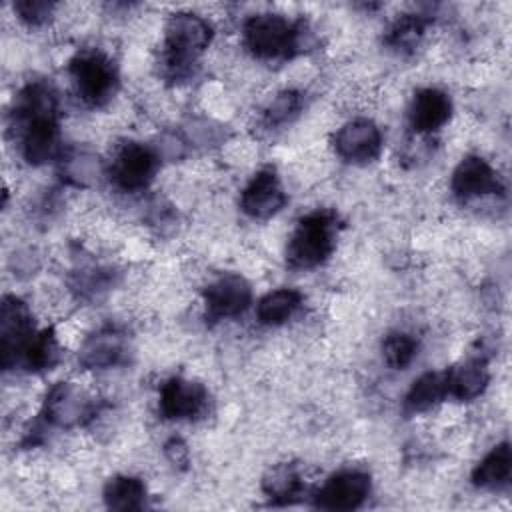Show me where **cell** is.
I'll list each match as a JSON object with an SVG mask.
<instances>
[{
    "instance_id": "1",
    "label": "cell",
    "mask_w": 512,
    "mask_h": 512,
    "mask_svg": "<svg viewBox=\"0 0 512 512\" xmlns=\"http://www.w3.org/2000/svg\"><path fill=\"white\" fill-rule=\"evenodd\" d=\"M22 128V154L28 164L42 166L58 152L56 96L46 84L26 86L14 110Z\"/></svg>"
},
{
    "instance_id": "2",
    "label": "cell",
    "mask_w": 512,
    "mask_h": 512,
    "mask_svg": "<svg viewBox=\"0 0 512 512\" xmlns=\"http://www.w3.org/2000/svg\"><path fill=\"white\" fill-rule=\"evenodd\" d=\"M304 26L280 14H256L244 24L246 48L264 60L290 58L304 48Z\"/></svg>"
},
{
    "instance_id": "3",
    "label": "cell",
    "mask_w": 512,
    "mask_h": 512,
    "mask_svg": "<svg viewBox=\"0 0 512 512\" xmlns=\"http://www.w3.org/2000/svg\"><path fill=\"white\" fill-rule=\"evenodd\" d=\"M336 216L330 212H312L300 218L286 246V262L296 270H310L328 260L334 250Z\"/></svg>"
},
{
    "instance_id": "4",
    "label": "cell",
    "mask_w": 512,
    "mask_h": 512,
    "mask_svg": "<svg viewBox=\"0 0 512 512\" xmlns=\"http://www.w3.org/2000/svg\"><path fill=\"white\" fill-rule=\"evenodd\" d=\"M166 66L176 74H184L194 58L202 54L210 40H212V28L210 24L192 12H178L172 14L166 22Z\"/></svg>"
},
{
    "instance_id": "5",
    "label": "cell",
    "mask_w": 512,
    "mask_h": 512,
    "mask_svg": "<svg viewBox=\"0 0 512 512\" xmlns=\"http://www.w3.org/2000/svg\"><path fill=\"white\" fill-rule=\"evenodd\" d=\"M70 74L74 78L78 96L90 104H104L116 90V68L102 52H80L70 60Z\"/></svg>"
},
{
    "instance_id": "6",
    "label": "cell",
    "mask_w": 512,
    "mask_h": 512,
    "mask_svg": "<svg viewBox=\"0 0 512 512\" xmlns=\"http://www.w3.org/2000/svg\"><path fill=\"white\" fill-rule=\"evenodd\" d=\"M34 336L28 306L16 296H4L0 306V346L2 366L8 370L22 362V356Z\"/></svg>"
},
{
    "instance_id": "7",
    "label": "cell",
    "mask_w": 512,
    "mask_h": 512,
    "mask_svg": "<svg viewBox=\"0 0 512 512\" xmlns=\"http://www.w3.org/2000/svg\"><path fill=\"white\" fill-rule=\"evenodd\" d=\"M156 168L158 158L148 146L128 142L114 156L110 178L120 190L136 192L150 184V180L156 174Z\"/></svg>"
},
{
    "instance_id": "8",
    "label": "cell",
    "mask_w": 512,
    "mask_h": 512,
    "mask_svg": "<svg viewBox=\"0 0 512 512\" xmlns=\"http://www.w3.org/2000/svg\"><path fill=\"white\" fill-rule=\"evenodd\" d=\"M252 302V288L240 274H224L204 290L206 320L218 322L242 314Z\"/></svg>"
},
{
    "instance_id": "9",
    "label": "cell",
    "mask_w": 512,
    "mask_h": 512,
    "mask_svg": "<svg viewBox=\"0 0 512 512\" xmlns=\"http://www.w3.org/2000/svg\"><path fill=\"white\" fill-rule=\"evenodd\" d=\"M370 494V476L360 470H342L330 476L314 494V506L322 510H354Z\"/></svg>"
},
{
    "instance_id": "10",
    "label": "cell",
    "mask_w": 512,
    "mask_h": 512,
    "mask_svg": "<svg viewBox=\"0 0 512 512\" xmlns=\"http://www.w3.org/2000/svg\"><path fill=\"white\" fill-rule=\"evenodd\" d=\"M94 412V402L72 382H58L44 400V416L50 424L68 428L84 422Z\"/></svg>"
},
{
    "instance_id": "11",
    "label": "cell",
    "mask_w": 512,
    "mask_h": 512,
    "mask_svg": "<svg viewBox=\"0 0 512 512\" xmlns=\"http://www.w3.org/2000/svg\"><path fill=\"white\" fill-rule=\"evenodd\" d=\"M336 154L354 164H364L374 160L382 148V134L372 120L358 118L346 122L334 136Z\"/></svg>"
},
{
    "instance_id": "12",
    "label": "cell",
    "mask_w": 512,
    "mask_h": 512,
    "mask_svg": "<svg viewBox=\"0 0 512 512\" xmlns=\"http://www.w3.org/2000/svg\"><path fill=\"white\" fill-rule=\"evenodd\" d=\"M284 204H286V194L280 186V180L274 168H262L260 172H256V176L248 182L240 198L242 212L258 220L274 216L276 212L282 210Z\"/></svg>"
},
{
    "instance_id": "13",
    "label": "cell",
    "mask_w": 512,
    "mask_h": 512,
    "mask_svg": "<svg viewBox=\"0 0 512 512\" xmlns=\"http://www.w3.org/2000/svg\"><path fill=\"white\" fill-rule=\"evenodd\" d=\"M206 404H208L206 388L192 380L174 376L160 390V412L164 418H170V420L196 418L204 412Z\"/></svg>"
},
{
    "instance_id": "14",
    "label": "cell",
    "mask_w": 512,
    "mask_h": 512,
    "mask_svg": "<svg viewBox=\"0 0 512 512\" xmlns=\"http://www.w3.org/2000/svg\"><path fill=\"white\" fill-rule=\"evenodd\" d=\"M452 192L460 200L502 194L504 186L494 168L480 156H466L452 174Z\"/></svg>"
},
{
    "instance_id": "15",
    "label": "cell",
    "mask_w": 512,
    "mask_h": 512,
    "mask_svg": "<svg viewBox=\"0 0 512 512\" xmlns=\"http://www.w3.org/2000/svg\"><path fill=\"white\" fill-rule=\"evenodd\" d=\"M452 114V102L446 92L438 88H422L414 94L410 104V126L420 132H434L442 128Z\"/></svg>"
},
{
    "instance_id": "16",
    "label": "cell",
    "mask_w": 512,
    "mask_h": 512,
    "mask_svg": "<svg viewBox=\"0 0 512 512\" xmlns=\"http://www.w3.org/2000/svg\"><path fill=\"white\" fill-rule=\"evenodd\" d=\"M124 354V336L114 328H104L92 334L80 348L78 360L84 368H110Z\"/></svg>"
},
{
    "instance_id": "17",
    "label": "cell",
    "mask_w": 512,
    "mask_h": 512,
    "mask_svg": "<svg viewBox=\"0 0 512 512\" xmlns=\"http://www.w3.org/2000/svg\"><path fill=\"white\" fill-rule=\"evenodd\" d=\"M446 374V394L458 400H474L480 396L490 380L486 362L480 358L466 360L464 364L444 372Z\"/></svg>"
},
{
    "instance_id": "18",
    "label": "cell",
    "mask_w": 512,
    "mask_h": 512,
    "mask_svg": "<svg viewBox=\"0 0 512 512\" xmlns=\"http://www.w3.org/2000/svg\"><path fill=\"white\" fill-rule=\"evenodd\" d=\"M512 470V456L508 442L494 446L474 468L472 482L480 488H498L508 482Z\"/></svg>"
},
{
    "instance_id": "19",
    "label": "cell",
    "mask_w": 512,
    "mask_h": 512,
    "mask_svg": "<svg viewBox=\"0 0 512 512\" xmlns=\"http://www.w3.org/2000/svg\"><path fill=\"white\" fill-rule=\"evenodd\" d=\"M444 396H446V374L426 372L410 386L404 398V412L406 414L426 412Z\"/></svg>"
},
{
    "instance_id": "20",
    "label": "cell",
    "mask_w": 512,
    "mask_h": 512,
    "mask_svg": "<svg viewBox=\"0 0 512 512\" xmlns=\"http://www.w3.org/2000/svg\"><path fill=\"white\" fill-rule=\"evenodd\" d=\"M104 502L110 510H140L146 502V486L134 476H114L104 486Z\"/></svg>"
},
{
    "instance_id": "21",
    "label": "cell",
    "mask_w": 512,
    "mask_h": 512,
    "mask_svg": "<svg viewBox=\"0 0 512 512\" xmlns=\"http://www.w3.org/2000/svg\"><path fill=\"white\" fill-rule=\"evenodd\" d=\"M302 304V294L294 288H280L260 298L256 316L266 326L284 324Z\"/></svg>"
},
{
    "instance_id": "22",
    "label": "cell",
    "mask_w": 512,
    "mask_h": 512,
    "mask_svg": "<svg viewBox=\"0 0 512 512\" xmlns=\"http://www.w3.org/2000/svg\"><path fill=\"white\" fill-rule=\"evenodd\" d=\"M262 490L270 500L288 504L302 492V478L294 464H276L264 474Z\"/></svg>"
},
{
    "instance_id": "23",
    "label": "cell",
    "mask_w": 512,
    "mask_h": 512,
    "mask_svg": "<svg viewBox=\"0 0 512 512\" xmlns=\"http://www.w3.org/2000/svg\"><path fill=\"white\" fill-rule=\"evenodd\" d=\"M60 358V346L56 340V334L52 328H46L38 334L32 336L22 362L28 370L32 372H42V370H50Z\"/></svg>"
},
{
    "instance_id": "24",
    "label": "cell",
    "mask_w": 512,
    "mask_h": 512,
    "mask_svg": "<svg viewBox=\"0 0 512 512\" xmlns=\"http://www.w3.org/2000/svg\"><path fill=\"white\" fill-rule=\"evenodd\" d=\"M416 350H418V342L404 332H394L386 336L382 344V356L386 364L396 370H404L414 360Z\"/></svg>"
},
{
    "instance_id": "25",
    "label": "cell",
    "mask_w": 512,
    "mask_h": 512,
    "mask_svg": "<svg viewBox=\"0 0 512 512\" xmlns=\"http://www.w3.org/2000/svg\"><path fill=\"white\" fill-rule=\"evenodd\" d=\"M424 30H426V20L420 18V16L408 14V16H402L400 20H396V24L390 30L388 42L394 48L410 50V48H414L420 42Z\"/></svg>"
},
{
    "instance_id": "26",
    "label": "cell",
    "mask_w": 512,
    "mask_h": 512,
    "mask_svg": "<svg viewBox=\"0 0 512 512\" xmlns=\"http://www.w3.org/2000/svg\"><path fill=\"white\" fill-rule=\"evenodd\" d=\"M300 108H302V96L294 90H284L268 104L264 118L270 126H278L294 118Z\"/></svg>"
},
{
    "instance_id": "27",
    "label": "cell",
    "mask_w": 512,
    "mask_h": 512,
    "mask_svg": "<svg viewBox=\"0 0 512 512\" xmlns=\"http://www.w3.org/2000/svg\"><path fill=\"white\" fill-rule=\"evenodd\" d=\"M52 10H54V4L46 2V0H18L14 4V12L28 26L44 24L50 18Z\"/></svg>"
},
{
    "instance_id": "28",
    "label": "cell",
    "mask_w": 512,
    "mask_h": 512,
    "mask_svg": "<svg viewBox=\"0 0 512 512\" xmlns=\"http://www.w3.org/2000/svg\"><path fill=\"white\" fill-rule=\"evenodd\" d=\"M166 456L170 458V462L172 464H176V466H186L188 464V448H186V444L182 442V440H178V438H172L168 444H166Z\"/></svg>"
}]
</instances>
